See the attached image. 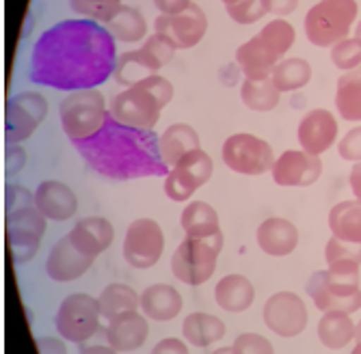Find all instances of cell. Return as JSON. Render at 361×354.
<instances>
[{
	"label": "cell",
	"instance_id": "obj_49",
	"mask_svg": "<svg viewBox=\"0 0 361 354\" xmlns=\"http://www.w3.org/2000/svg\"><path fill=\"white\" fill-rule=\"evenodd\" d=\"M262 5H264L267 13H271L275 18H286L297 11L299 0H262Z\"/></svg>",
	"mask_w": 361,
	"mask_h": 354
},
{
	"label": "cell",
	"instance_id": "obj_29",
	"mask_svg": "<svg viewBox=\"0 0 361 354\" xmlns=\"http://www.w3.org/2000/svg\"><path fill=\"white\" fill-rule=\"evenodd\" d=\"M336 110L344 121L361 123V65L338 78Z\"/></svg>",
	"mask_w": 361,
	"mask_h": 354
},
{
	"label": "cell",
	"instance_id": "obj_37",
	"mask_svg": "<svg viewBox=\"0 0 361 354\" xmlns=\"http://www.w3.org/2000/svg\"><path fill=\"white\" fill-rule=\"evenodd\" d=\"M257 35L264 39V44L281 61L290 52V48L294 46V39H297V30H294V26L286 18H275V20L267 22V26L262 28Z\"/></svg>",
	"mask_w": 361,
	"mask_h": 354
},
{
	"label": "cell",
	"instance_id": "obj_55",
	"mask_svg": "<svg viewBox=\"0 0 361 354\" xmlns=\"http://www.w3.org/2000/svg\"><path fill=\"white\" fill-rule=\"evenodd\" d=\"M355 341H361V320L357 322V331H355Z\"/></svg>",
	"mask_w": 361,
	"mask_h": 354
},
{
	"label": "cell",
	"instance_id": "obj_14",
	"mask_svg": "<svg viewBox=\"0 0 361 354\" xmlns=\"http://www.w3.org/2000/svg\"><path fill=\"white\" fill-rule=\"evenodd\" d=\"M208 30V18L204 9L190 3L182 13L176 15H162L158 13L154 22V33L165 35L178 50H190L197 44H202Z\"/></svg>",
	"mask_w": 361,
	"mask_h": 354
},
{
	"label": "cell",
	"instance_id": "obj_50",
	"mask_svg": "<svg viewBox=\"0 0 361 354\" xmlns=\"http://www.w3.org/2000/svg\"><path fill=\"white\" fill-rule=\"evenodd\" d=\"M219 80L225 84V87H236L245 80V74L240 70V65L234 61V63H225V65L219 70Z\"/></svg>",
	"mask_w": 361,
	"mask_h": 354
},
{
	"label": "cell",
	"instance_id": "obj_20",
	"mask_svg": "<svg viewBox=\"0 0 361 354\" xmlns=\"http://www.w3.org/2000/svg\"><path fill=\"white\" fill-rule=\"evenodd\" d=\"M149 337V324L143 311H133L117 317L115 322H109L106 327V343L121 352H137L141 346H145Z\"/></svg>",
	"mask_w": 361,
	"mask_h": 354
},
{
	"label": "cell",
	"instance_id": "obj_22",
	"mask_svg": "<svg viewBox=\"0 0 361 354\" xmlns=\"http://www.w3.org/2000/svg\"><path fill=\"white\" fill-rule=\"evenodd\" d=\"M184 307L182 294L169 283H154L141 292V311L147 320L171 322Z\"/></svg>",
	"mask_w": 361,
	"mask_h": 354
},
{
	"label": "cell",
	"instance_id": "obj_52",
	"mask_svg": "<svg viewBox=\"0 0 361 354\" xmlns=\"http://www.w3.org/2000/svg\"><path fill=\"white\" fill-rule=\"evenodd\" d=\"M348 184L353 190V197L361 203V163H355L348 175Z\"/></svg>",
	"mask_w": 361,
	"mask_h": 354
},
{
	"label": "cell",
	"instance_id": "obj_27",
	"mask_svg": "<svg viewBox=\"0 0 361 354\" xmlns=\"http://www.w3.org/2000/svg\"><path fill=\"white\" fill-rule=\"evenodd\" d=\"M180 225L188 238H212L221 234L219 212L206 201H190L180 216Z\"/></svg>",
	"mask_w": 361,
	"mask_h": 354
},
{
	"label": "cell",
	"instance_id": "obj_38",
	"mask_svg": "<svg viewBox=\"0 0 361 354\" xmlns=\"http://www.w3.org/2000/svg\"><path fill=\"white\" fill-rule=\"evenodd\" d=\"M200 188H202V184L182 167H171L169 173L165 175V195L176 203L190 201V197Z\"/></svg>",
	"mask_w": 361,
	"mask_h": 354
},
{
	"label": "cell",
	"instance_id": "obj_34",
	"mask_svg": "<svg viewBox=\"0 0 361 354\" xmlns=\"http://www.w3.org/2000/svg\"><path fill=\"white\" fill-rule=\"evenodd\" d=\"M158 72L160 70L154 65V61L145 54L143 48H139V50H128V52L119 54L113 78H115V82H119L123 87H133Z\"/></svg>",
	"mask_w": 361,
	"mask_h": 354
},
{
	"label": "cell",
	"instance_id": "obj_19",
	"mask_svg": "<svg viewBox=\"0 0 361 354\" xmlns=\"http://www.w3.org/2000/svg\"><path fill=\"white\" fill-rule=\"evenodd\" d=\"M257 246L271 257H286L299 246V229L297 225L281 216H271L259 222L255 232Z\"/></svg>",
	"mask_w": 361,
	"mask_h": 354
},
{
	"label": "cell",
	"instance_id": "obj_5",
	"mask_svg": "<svg viewBox=\"0 0 361 354\" xmlns=\"http://www.w3.org/2000/svg\"><path fill=\"white\" fill-rule=\"evenodd\" d=\"M109 104L102 91L82 89L68 93L59 104V119L65 137L72 143L85 141L102 130L109 119Z\"/></svg>",
	"mask_w": 361,
	"mask_h": 354
},
{
	"label": "cell",
	"instance_id": "obj_47",
	"mask_svg": "<svg viewBox=\"0 0 361 354\" xmlns=\"http://www.w3.org/2000/svg\"><path fill=\"white\" fill-rule=\"evenodd\" d=\"M149 354H190L188 352V346L184 339L180 337H165V339H160Z\"/></svg>",
	"mask_w": 361,
	"mask_h": 354
},
{
	"label": "cell",
	"instance_id": "obj_54",
	"mask_svg": "<svg viewBox=\"0 0 361 354\" xmlns=\"http://www.w3.org/2000/svg\"><path fill=\"white\" fill-rule=\"evenodd\" d=\"M212 354H234V350H232V346H225V348H219V350H214Z\"/></svg>",
	"mask_w": 361,
	"mask_h": 354
},
{
	"label": "cell",
	"instance_id": "obj_21",
	"mask_svg": "<svg viewBox=\"0 0 361 354\" xmlns=\"http://www.w3.org/2000/svg\"><path fill=\"white\" fill-rule=\"evenodd\" d=\"M68 236L82 253L97 257L111 248L115 240V227L104 216H87L74 225V229Z\"/></svg>",
	"mask_w": 361,
	"mask_h": 354
},
{
	"label": "cell",
	"instance_id": "obj_2",
	"mask_svg": "<svg viewBox=\"0 0 361 354\" xmlns=\"http://www.w3.org/2000/svg\"><path fill=\"white\" fill-rule=\"evenodd\" d=\"M158 143L160 137L154 130L123 125L109 115L100 132L72 145L97 175L113 182H128L165 177L169 173Z\"/></svg>",
	"mask_w": 361,
	"mask_h": 354
},
{
	"label": "cell",
	"instance_id": "obj_53",
	"mask_svg": "<svg viewBox=\"0 0 361 354\" xmlns=\"http://www.w3.org/2000/svg\"><path fill=\"white\" fill-rule=\"evenodd\" d=\"M78 354H119L115 348H111L109 343H80V352Z\"/></svg>",
	"mask_w": 361,
	"mask_h": 354
},
{
	"label": "cell",
	"instance_id": "obj_57",
	"mask_svg": "<svg viewBox=\"0 0 361 354\" xmlns=\"http://www.w3.org/2000/svg\"><path fill=\"white\" fill-rule=\"evenodd\" d=\"M350 354H361V341H357V343L353 346V350H350Z\"/></svg>",
	"mask_w": 361,
	"mask_h": 354
},
{
	"label": "cell",
	"instance_id": "obj_51",
	"mask_svg": "<svg viewBox=\"0 0 361 354\" xmlns=\"http://www.w3.org/2000/svg\"><path fill=\"white\" fill-rule=\"evenodd\" d=\"M192 0H154V5L158 9V13L162 15H176V13H182Z\"/></svg>",
	"mask_w": 361,
	"mask_h": 354
},
{
	"label": "cell",
	"instance_id": "obj_56",
	"mask_svg": "<svg viewBox=\"0 0 361 354\" xmlns=\"http://www.w3.org/2000/svg\"><path fill=\"white\" fill-rule=\"evenodd\" d=\"M355 37H357V39H361V20L355 24Z\"/></svg>",
	"mask_w": 361,
	"mask_h": 354
},
{
	"label": "cell",
	"instance_id": "obj_6",
	"mask_svg": "<svg viewBox=\"0 0 361 354\" xmlns=\"http://www.w3.org/2000/svg\"><path fill=\"white\" fill-rule=\"evenodd\" d=\"M357 0H318L305 15V37L316 48H334L357 22Z\"/></svg>",
	"mask_w": 361,
	"mask_h": 354
},
{
	"label": "cell",
	"instance_id": "obj_24",
	"mask_svg": "<svg viewBox=\"0 0 361 354\" xmlns=\"http://www.w3.org/2000/svg\"><path fill=\"white\" fill-rule=\"evenodd\" d=\"M236 63L240 65L245 78H267L273 74L279 58L275 52L264 44L259 35H253L249 42L238 46L236 50Z\"/></svg>",
	"mask_w": 361,
	"mask_h": 354
},
{
	"label": "cell",
	"instance_id": "obj_42",
	"mask_svg": "<svg viewBox=\"0 0 361 354\" xmlns=\"http://www.w3.org/2000/svg\"><path fill=\"white\" fill-rule=\"evenodd\" d=\"M141 48H143L145 54L154 61V65H156L158 70H162L165 65H169L171 58H173L176 52H178V48H176L165 35H158V33H154L152 37H147L145 44H143Z\"/></svg>",
	"mask_w": 361,
	"mask_h": 354
},
{
	"label": "cell",
	"instance_id": "obj_39",
	"mask_svg": "<svg viewBox=\"0 0 361 354\" xmlns=\"http://www.w3.org/2000/svg\"><path fill=\"white\" fill-rule=\"evenodd\" d=\"M121 7V0H70V9L78 18L95 20V22H109L117 9Z\"/></svg>",
	"mask_w": 361,
	"mask_h": 354
},
{
	"label": "cell",
	"instance_id": "obj_30",
	"mask_svg": "<svg viewBox=\"0 0 361 354\" xmlns=\"http://www.w3.org/2000/svg\"><path fill=\"white\" fill-rule=\"evenodd\" d=\"M104 26L115 37V42H121V44H137V42L147 39V22H145V15L137 7L121 5L117 13L109 22H104Z\"/></svg>",
	"mask_w": 361,
	"mask_h": 354
},
{
	"label": "cell",
	"instance_id": "obj_25",
	"mask_svg": "<svg viewBox=\"0 0 361 354\" xmlns=\"http://www.w3.org/2000/svg\"><path fill=\"white\" fill-rule=\"evenodd\" d=\"M160 156L165 160V165L171 169L180 163V158L186 156L192 149L202 147V139L197 130L188 123H173L165 132L160 134Z\"/></svg>",
	"mask_w": 361,
	"mask_h": 354
},
{
	"label": "cell",
	"instance_id": "obj_10",
	"mask_svg": "<svg viewBox=\"0 0 361 354\" xmlns=\"http://www.w3.org/2000/svg\"><path fill=\"white\" fill-rule=\"evenodd\" d=\"M221 158L229 171L238 175L257 177L264 175L275 165V151L273 145L264 139H259L249 132H238L227 137L221 147Z\"/></svg>",
	"mask_w": 361,
	"mask_h": 354
},
{
	"label": "cell",
	"instance_id": "obj_15",
	"mask_svg": "<svg viewBox=\"0 0 361 354\" xmlns=\"http://www.w3.org/2000/svg\"><path fill=\"white\" fill-rule=\"evenodd\" d=\"M271 173L277 186L307 188L320 179L322 160L320 156H312L303 149H288L275 160Z\"/></svg>",
	"mask_w": 361,
	"mask_h": 354
},
{
	"label": "cell",
	"instance_id": "obj_13",
	"mask_svg": "<svg viewBox=\"0 0 361 354\" xmlns=\"http://www.w3.org/2000/svg\"><path fill=\"white\" fill-rule=\"evenodd\" d=\"M262 317H264L267 329L283 339L299 337L310 322L307 305L297 292H275L267 298Z\"/></svg>",
	"mask_w": 361,
	"mask_h": 354
},
{
	"label": "cell",
	"instance_id": "obj_36",
	"mask_svg": "<svg viewBox=\"0 0 361 354\" xmlns=\"http://www.w3.org/2000/svg\"><path fill=\"white\" fill-rule=\"evenodd\" d=\"M326 270L336 274H359L361 268V244L344 242L338 238H329L324 246Z\"/></svg>",
	"mask_w": 361,
	"mask_h": 354
},
{
	"label": "cell",
	"instance_id": "obj_31",
	"mask_svg": "<svg viewBox=\"0 0 361 354\" xmlns=\"http://www.w3.org/2000/svg\"><path fill=\"white\" fill-rule=\"evenodd\" d=\"M355 331H357V324L353 322L350 313H344V311L322 313L318 322V339L329 350L346 348L355 339Z\"/></svg>",
	"mask_w": 361,
	"mask_h": 354
},
{
	"label": "cell",
	"instance_id": "obj_11",
	"mask_svg": "<svg viewBox=\"0 0 361 354\" xmlns=\"http://www.w3.org/2000/svg\"><path fill=\"white\" fill-rule=\"evenodd\" d=\"M48 100L39 91H18L5 104V145H22L48 117Z\"/></svg>",
	"mask_w": 361,
	"mask_h": 354
},
{
	"label": "cell",
	"instance_id": "obj_43",
	"mask_svg": "<svg viewBox=\"0 0 361 354\" xmlns=\"http://www.w3.org/2000/svg\"><path fill=\"white\" fill-rule=\"evenodd\" d=\"M225 11L229 18H232V22L243 24V26L255 24L267 15V9L262 5V0H240L236 5H227Z\"/></svg>",
	"mask_w": 361,
	"mask_h": 354
},
{
	"label": "cell",
	"instance_id": "obj_26",
	"mask_svg": "<svg viewBox=\"0 0 361 354\" xmlns=\"http://www.w3.org/2000/svg\"><path fill=\"white\" fill-rule=\"evenodd\" d=\"M225 322L216 315L204 313V311H195L184 317L182 322V335L190 346L197 348H210L216 341L225 337Z\"/></svg>",
	"mask_w": 361,
	"mask_h": 354
},
{
	"label": "cell",
	"instance_id": "obj_7",
	"mask_svg": "<svg viewBox=\"0 0 361 354\" xmlns=\"http://www.w3.org/2000/svg\"><path fill=\"white\" fill-rule=\"evenodd\" d=\"M223 251V234L212 238H184L171 255V272L178 281L197 287L212 279L219 255Z\"/></svg>",
	"mask_w": 361,
	"mask_h": 354
},
{
	"label": "cell",
	"instance_id": "obj_16",
	"mask_svg": "<svg viewBox=\"0 0 361 354\" xmlns=\"http://www.w3.org/2000/svg\"><path fill=\"white\" fill-rule=\"evenodd\" d=\"M338 134H340L338 119L326 108L307 110L297 127V139L301 143V149L312 156L329 151L338 143Z\"/></svg>",
	"mask_w": 361,
	"mask_h": 354
},
{
	"label": "cell",
	"instance_id": "obj_3",
	"mask_svg": "<svg viewBox=\"0 0 361 354\" xmlns=\"http://www.w3.org/2000/svg\"><path fill=\"white\" fill-rule=\"evenodd\" d=\"M5 229L13 264L26 266L37 255L48 229V218L35 206V192L26 186L5 188Z\"/></svg>",
	"mask_w": 361,
	"mask_h": 354
},
{
	"label": "cell",
	"instance_id": "obj_45",
	"mask_svg": "<svg viewBox=\"0 0 361 354\" xmlns=\"http://www.w3.org/2000/svg\"><path fill=\"white\" fill-rule=\"evenodd\" d=\"M338 153L346 163H361V125H355L340 139Z\"/></svg>",
	"mask_w": 361,
	"mask_h": 354
},
{
	"label": "cell",
	"instance_id": "obj_33",
	"mask_svg": "<svg viewBox=\"0 0 361 354\" xmlns=\"http://www.w3.org/2000/svg\"><path fill=\"white\" fill-rule=\"evenodd\" d=\"M240 100L253 113H271L279 106L281 91L275 87L273 78H245L240 82Z\"/></svg>",
	"mask_w": 361,
	"mask_h": 354
},
{
	"label": "cell",
	"instance_id": "obj_28",
	"mask_svg": "<svg viewBox=\"0 0 361 354\" xmlns=\"http://www.w3.org/2000/svg\"><path fill=\"white\" fill-rule=\"evenodd\" d=\"M102 309V317L106 322H115L117 317L133 313L141 309V294H137L135 287L128 283H111L102 289V294L97 296Z\"/></svg>",
	"mask_w": 361,
	"mask_h": 354
},
{
	"label": "cell",
	"instance_id": "obj_41",
	"mask_svg": "<svg viewBox=\"0 0 361 354\" xmlns=\"http://www.w3.org/2000/svg\"><path fill=\"white\" fill-rule=\"evenodd\" d=\"M331 63L340 72H350L361 65V39L346 37L331 48Z\"/></svg>",
	"mask_w": 361,
	"mask_h": 354
},
{
	"label": "cell",
	"instance_id": "obj_18",
	"mask_svg": "<svg viewBox=\"0 0 361 354\" xmlns=\"http://www.w3.org/2000/svg\"><path fill=\"white\" fill-rule=\"evenodd\" d=\"M35 206L48 220L65 222L76 216L78 197L68 184L59 179H44L35 188Z\"/></svg>",
	"mask_w": 361,
	"mask_h": 354
},
{
	"label": "cell",
	"instance_id": "obj_35",
	"mask_svg": "<svg viewBox=\"0 0 361 354\" xmlns=\"http://www.w3.org/2000/svg\"><path fill=\"white\" fill-rule=\"evenodd\" d=\"M271 78L281 93L301 91L312 80V65H310V61L301 56H288L277 63Z\"/></svg>",
	"mask_w": 361,
	"mask_h": 354
},
{
	"label": "cell",
	"instance_id": "obj_1",
	"mask_svg": "<svg viewBox=\"0 0 361 354\" xmlns=\"http://www.w3.org/2000/svg\"><path fill=\"white\" fill-rule=\"evenodd\" d=\"M117 42L104 24L72 18L46 28L32 44L28 80L54 91L97 89L117 65Z\"/></svg>",
	"mask_w": 361,
	"mask_h": 354
},
{
	"label": "cell",
	"instance_id": "obj_46",
	"mask_svg": "<svg viewBox=\"0 0 361 354\" xmlns=\"http://www.w3.org/2000/svg\"><path fill=\"white\" fill-rule=\"evenodd\" d=\"M28 163V153L22 145H5V175L16 177L24 171Z\"/></svg>",
	"mask_w": 361,
	"mask_h": 354
},
{
	"label": "cell",
	"instance_id": "obj_58",
	"mask_svg": "<svg viewBox=\"0 0 361 354\" xmlns=\"http://www.w3.org/2000/svg\"><path fill=\"white\" fill-rule=\"evenodd\" d=\"M221 3L227 7V5H236V3H240V0H221Z\"/></svg>",
	"mask_w": 361,
	"mask_h": 354
},
{
	"label": "cell",
	"instance_id": "obj_9",
	"mask_svg": "<svg viewBox=\"0 0 361 354\" xmlns=\"http://www.w3.org/2000/svg\"><path fill=\"white\" fill-rule=\"evenodd\" d=\"M100 301L87 292L65 296L54 313V329L59 337L72 343H87L100 329Z\"/></svg>",
	"mask_w": 361,
	"mask_h": 354
},
{
	"label": "cell",
	"instance_id": "obj_17",
	"mask_svg": "<svg viewBox=\"0 0 361 354\" xmlns=\"http://www.w3.org/2000/svg\"><path fill=\"white\" fill-rule=\"evenodd\" d=\"M95 264V257L82 253L70 236H63L48 253L46 260V274L54 283H72L80 279L91 266Z\"/></svg>",
	"mask_w": 361,
	"mask_h": 354
},
{
	"label": "cell",
	"instance_id": "obj_48",
	"mask_svg": "<svg viewBox=\"0 0 361 354\" xmlns=\"http://www.w3.org/2000/svg\"><path fill=\"white\" fill-rule=\"evenodd\" d=\"M35 343H37L39 354H68V346H65L63 337L42 335V337H35Z\"/></svg>",
	"mask_w": 361,
	"mask_h": 354
},
{
	"label": "cell",
	"instance_id": "obj_40",
	"mask_svg": "<svg viewBox=\"0 0 361 354\" xmlns=\"http://www.w3.org/2000/svg\"><path fill=\"white\" fill-rule=\"evenodd\" d=\"M176 167L186 169V171H188L197 182H200L202 186H206V184L210 182L212 173H214V163H212V158H210V153H206L202 147H200V149H192V151H188L186 156H182V158H180V163H178Z\"/></svg>",
	"mask_w": 361,
	"mask_h": 354
},
{
	"label": "cell",
	"instance_id": "obj_8",
	"mask_svg": "<svg viewBox=\"0 0 361 354\" xmlns=\"http://www.w3.org/2000/svg\"><path fill=\"white\" fill-rule=\"evenodd\" d=\"M305 292L312 298L314 307L322 313H355L361 309L359 274H336L331 270H316L307 279Z\"/></svg>",
	"mask_w": 361,
	"mask_h": 354
},
{
	"label": "cell",
	"instance_id": "obj_4",
	"mask_svg": "<svg viewBox=\"0 0 361 354\" xmlns=\"http://www.w3.org/2000/svg\"><path fill=\"white\" fill-rule=\"evenodd\" d=\"M173 100V84L160 74H154L126 91L117 93L111 100L109 113L123 125L154 130L162 108Z\"/></svg>",
	"mask_w": 361,
	"mask_h": 354
},
{
	"label": "cell",
	"instance_id": "obj_23",
	"mask_svg": "<svg viewBox=\"0 0 361 354\" xmlns=\"http://www.w3.org/2000/svg\"><path fill=\"white\" fill-rule=\"evenodd\" d=\"M214 301L227 313H243L255 303V287L245 274H225L214 285Z\"/></svg>",
	"mask_w": 361,
	"mask_h": 354
},
{
	"label": "cell",
	"instance_id": "obj_44",
	"mask_svg": "<svg viewBox=\"0 0 361 354\" xmlns=\"http://www.w3.org/2000/svg\"><path fill=\"white\" fill-rule=\"evenodd\" d=\"M234 354H275L273 343L259 333H243L232 343Z\"/></svg>",
	"mask_w": 361,
	"mask_h": 354
},
{
	"label": "cell",
	"instance_id": "obj_32",
	"mask_svg": "<svg viewBox=\"0 0 361 354\" xmlns=\"http://www.w3.org/2000/svg\"><path fill=\"white\" fill-rule=\"evenodd\" d=\"M329 229L338 240L361 244V203L357 199L336 203L329 212Z\"/></svg>",
	"mask_w": 361,
	"mask_h": 354
},
{
	"label": "cell",
	"instance_id": "obj_12",
	"mask_svg": "<svg viewBox=\"0 0 361 354\" xmlns=\"http://www.w3.org/2000/svg\"><path fill=\"white\" fill-rule=\"evenodd\" d=\"M123 260L130 268L149 270L165 253V234L154 218H137L128 225L121 244Z\"/></svg>",
	"mask_w": 361,
	"mask_h": 354
}]
</instances>
